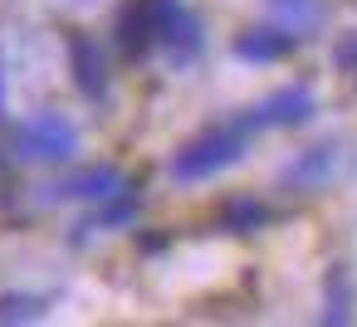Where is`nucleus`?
Wrapping results in <instances>:
<instances>
[{
	"instance_id": "1",
	"label": "nucleus",
	"mask_w": 357,
	"mask_h": 327,
	"mask_svg": "<svg viewBox=\"0 0 357 327\" xmlns=\"http://www.w3.org/2000/svg\"><path fill=\"white\" fill-rule=\"evenodd\" d=\"M245 127L240 122H225V127H211L206 137H196L186 152H176V161H172V176L176 181H206V176H215V171H225V166H235L240 157H245Z\"/></svg>"
},
{
	"instance_id": "2",
	"label": "nucleus",
	"mask_w": 357,
	"mask_h": 327,
	"mask_svg": "<svg viewBox=\"0 0 357 327\" xmlns=\"http://www.w3.org/2000/svg\"><path fill=\"white\" fill-rule=\"evenodd\" d=\"M172 10H176V0H137V6H128L118 15V49L128 59H142L157 45V35H162Z\"/></svg>"
},
{
	"instance_id": "3",
	"label": "nucleus",
	"mask_w": 357,
	"mask_h": 327,
	"mask_svg": "<svg viewBox=\"0 0 357 327\" xmlns=\"http://www.w3.org/2000/svg\"><path fill=\"white\" fill-rule=\"evenodd\" d=\"M313 113V93L308 88H284V93H274L269 103H259L250 118H240V127L245 132H259V127H294V122H303Z\"/></svg>"
},
{
	"instance_id": "4",
	"label": "nucleus",
	"mask_w": 357,
	"mask_h": 327,
	"mask_svg": "<svg viewBox=\"0 0 357 327\" xmlns=\"http://www.w3.org/2000/svg\"><path fill=\"white\" fill-rule=\"evenodd\" d=\"M25 147L30 157H50V161H64L74 152V127L64 118H40L30 132H25Z\"/></svg>"
},
{
	"instance_id": "5",
	"label": "nucleus",
	"mask_w": 357,
	"mask_h": 327,
	"mask_svg": "<svg viewBox=\"0 0 357 327\" xmlns=\"http://www.w3.org/2000/svg\"><path fill=\"white\" fill-rule=\"evenodd\" d=\"M294 45H298V40H294L289 30H250V35L235 40V54L250 59V64H274V59H284Z\"/></svg>"
},
{
	"instance_id": "6",
	"label": "nucleus",
	"mask_w": 357,
	"mask_h": 327,
	"mask_svg": "<svg viewBox=\"0 0 357 327\" xmlns=\"http://www.w3.org/2000/svg\"><path fill=\"white\" fill-rule=\"evenodd\" d=\"M74 79H79V88H84L89 98H103L108 74H103V54H98L93 40H74Z\"/></svg>"
},
{
	"instance_id": "7",
	"label": "nucleus",
	"mask_w": 357,
	"mask_h": 327,
	"mask_svg": "<svg viewBox=\"0 0 357 327\" xmlns=\"http://www.w3.org/2000/svg\"><path fill=\"white\" fill-rule=\"evenodd\" d=\"M118 191H123V171L118 166H93V171L69 181V196H79V200H103V196H118Z\"/></svg>"
},
{
	"instance_id": "8",
	"label": "nucleus",
	"mask_w": 357,
	"mask_h": 327,
	"mask_svg": "<svg viewBox=\"0 0 357 327\" xmlns=\"http://www.w3.org/2000/svg\"><path fill=\"white\" fill-rule=\"evenodd\" d=\"M328 171H333V147H313V152L289 171V181H294V186H313V181H323Z\"/></svg>"
},
{
	"instance_id": "9",
	"label": "nucleus",
	"mask_w": 357,
	"mask_h": 327,
	"mask_svg": "<svg viewBox=\"0 0 357 327\" xmlns=\"http://www.w3.org/2000/svg\"><path fill=\"white\" fill-rule=\"evenodd\" d=\"M220 220H225V230H259V225H269V210L259 200H230Z\"/></svg>"
},
{
	"instance_id": "10",
	"label": "nucleus",
	"mask_w": 357,
	"mask_h": 327,
	"mask_svg": "<svg viewBox=\"0 0 357 327\" xmlns=\"http://www.w3.org/2000/svg\"><path fill=\"white\" fill-rule=\"evenodd\" d=\"M323 322H347V273L342 269L328 278V312H323Z\"/></svg>"
},
{
	"instance_id": "11",
	"label": "nucleus",
	"mask_w": 357,
	"mask_h": 327,
	"mask_svg": "<svg viewBox=\"0 0 357 327\" xmlns=\"http://www.w3.org/2000/svg\"><path fill=\"white\" fill-rule=\"evenodd\" d=\"M128 220H137V200H132V196L123 200V191H118L113 205H108V215H103V225H128Z\"/></svg>"
},
{
	"instance_id": "12",
	"label": "nucleus",
	"mask_w": 357,
	"mask_h": 327,
	"mask_svg": "<svg viewBox=\"0 0 357 327\" xmlns=\"http://www.w3.org/2000/svg\"><path fill=\"white\" fill-rule=\"evenodd\" d=\"M337 64H342V69H357V35H352V40L337 49Z\"/></svg>"
}]
</instances>
